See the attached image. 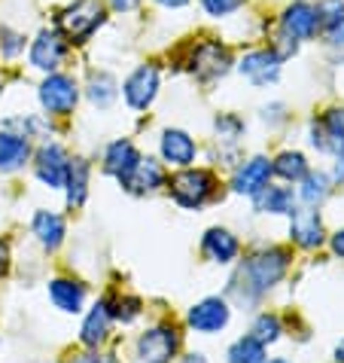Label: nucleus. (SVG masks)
<instances>
[{
	"instance_id": "obj_1",
	"label": "nucleus",
	"mask_w": 344,
	"mask_h": 363,
	"mask_svg": "<svg viewBox=\"0 0 344 363\" xmlns=\"http://www.w3.org/2000/svg\"><path fill=\"white\" fill-rule=\"evenodd\" d=\"M110 22V9L104 0H67L52 13V28L67 40L70 49H83L92 37Z\"/></svg>"
},
{
	"instance_id": "obj_2",
	"label": "nucleus",
	"mask_w": 344,
	"mask_h": 363,
	"mask_svg": "<svg viewBox=\"0 0 344 363\" xmlns=\"http://www.w3.org/2000/svg\"><path fill=\"white\" fill-rule=\"evenodd\" d=\"M180 65L186 67V74L192 79H198L201 86H210L235 70V52H231V46L222 37H214V34L192 37Z\"/></svg>"
},
{
	"instance_id": "obj_3",
	"label": "nucleus",
	"mask_w": 344,
	"mask_h": 363,
	"mask_svg": "<svg viewBox=\"0 0 344 363\" xmlns=\"http://www.w3.org/2000/svg\"><path fill=\"white\" fill-rule=\"evenodd\" d=\"M79 89L76 77L67 74V70H52V74H43V83L37 86V101L43 107V113L49 119H64L74 116V110L79 104Z\"/></svg>"
},
{
	"instance_id": "obj_4",
	"label": "nucleus",
	"mask_w": 344,
	"mask_h": 363,
	"mask_svg": "<svg viewBox=\"0 0 344 363\" xmlns=\"http://www.w3.org/2000/svg\"><path fill=\"white\" fill-rule=\"evenodd\" d=\"M165 186L171 189V196H174L177 205L183 208H201L207 205L210 199L217 196V177L214 171L207 168H180L177 174H171L165 180Z\"/></svg>"
},
{
	"instance_id": "obj_5",
	"label": "nucleus",
	"mask_w": 344,
	"mask_h": 363,
	"mask_svg": "<svg viewBox=\"0 0 344 363\" xmlns=\"http://www.w3.org/2000/svg\"><path fill=\"white\" fill-rule=\"evenodd\" d=\"M70 58V46L67 40L55 31L52 25L40 28V31L28 40V67L40 70V74H52V70H62Z\"/></svg>"
},
{
	"instance_id": "obj_6",
	"label": "nucleus",
	"mask_w": 344,
	"mask_h": 363,
	"mask_svg": "<svg viewBox=\"0 0 344 363\" xmlns=\"http://www.w3.org/2000/svg\"><path fill=\"white\" fill-rule=\"evenodd\" d=\"M159 89H161V67L156 62H144L122 79L119 92H122V101L134 113H144V110L156 104Z\"/></svg>"
},
{
	"instance_id": "obj_7",
	"label": "nucleus",
	"mask_w": 344,
	"mask_h": 363,
	"mask_svg": "<svg viewBox=\"0 0 344 363\" xmlns=\"http://www.w3.org/2000/svg\"><path fill=\"white\" fill-rule=\"evenodd\" d=\"M277 31L289 34L292 40L299 43H311V40H320V18L314 13V0H287L277 16H275V25Z\"/></svg>"
},
{
	"instance_id": "obj_8",
	"label": "nucleus",
	"mask_w": 344,
	"mask_h": 363,
	"mask_svg": "<svg viewBox=\"0 0 344 363\" xmlns=\"http://www.w3.org/2000/svg\"><path fill=\"white\" fill-rule=\"evenodd\" d=\"M235 70L247 79L250 86L268 89V86H275L277 79H280L283 58H280L268 43H265V46H250L244 55L235 58Z\"/></svg>"
},
{
	"instance_id": "obj_9",
	"label": "nucleus",
	"mask_w": 344,
	"mask_h": 363,
	"mask_svg": "<svg viewBox=\"0 0 344 363\" xmlns=\"http://www.w3.org/2000/svg\"><path fill=\"white\" fill-rule=\"evenodd\" d=\"M287 266H289V254H287V250H283V247H271V250H262V254L247 259L244 275L253 284V290L262 294V290L275 287L277 281L287 275Z\"/></svg>"
},
{
	"instance_id": "obj_10",
	"label": "nucleus",
	"mask_w": 344,
	"mask_h": 363,
	"mask_svg": "<svg viewBox=\"0 0 344 363\" xmlns=\"http://www.w3.org/2000/svg\"><path fill=\"white\" fill-rule=\"evenodd\" d=\"M308 138H311L314 150H320V153H336L344 144V107H326L320 116H314Z\"/></svg>"
},
{
	"instance_id": "obj_11",
	"label": "nucleus",
	"mask_w": 344,
	"mask_h": 363,
	"mask_svg": "<svg viewBox=\"0 0 344 363\" xmlns=\"http://www.w3.org/2000/svg\"><path fill=\"white\" fill-rule=\"evenodd\" d=\"M31 159H34V174L43 180L49 189H62L64 186L70 156H67V150L58 144V140H46L43 147H37V153Z\"/></svg>"
},
{
	"instance_id": "obj_12",
	"label": "nucleus",
	"mask_w": 344,
	"mask_h": 363,
	"mask_svg": "<svg viewBox=\"0 0 344 363\" xmlns=\"http://www.w3.org/2000/svg\"><path fill=\"white\" fill-rule=\"evenodd\" d=\"M159 153H161V162L165 165L189 168L198 156V144L189 132H183V128H165L159 138Z\"/></svg>"
},
{
	"instance_id": "obj_13",
	"label": "nucleus",
	"mask_w": 344,
	"mask_h": 363,
	"mask_svg": "<svg viewBox=\"0 0 344 363\" xmlns=\"http://www.w3.org/2000/svg\"><path fill=\"white\" fill-rule=\"evenodd\" d=\"M180 348V336L174 327H156L140 336L137 342V354L144 363H171Z\"/></svg>"
},
{
	"instance_id": "obj_14",
	"label": "nucleus",
	"mask_w": 344,
	"mask_h": 363,
	"mask_svg": "<svg viewBox=\"0 0 344 363\" xmlns=\"http://www.w3.org/2000/svg\"><path fill=\"white\" fill-rule=\"evenodd\" d=\"M34 156L31 138L22 132H9V128H0V174H13V171L25 168Z\"/></svg>"
},
{
	"instance_id": "obj_15",
	"label": "nucleus",
	"mask_w": 344,
	"mask_h": 363,
	"mask_svg": "<svg viewBox=\"0 0 344 363\" xmlns=\"http://www.w3.org/2000/svg\"><path fill=\"white\" fill-rule=\"evenodd\" d=\"M271 174H275V171H271V159L253 156V159H247V162L235 171V177H231V189L241 193V196H256L259 189L268 186Z\"/></svg>"
},
{
	"instance_id": "obj_16",
	"label": "nucleus",
	"mask_w": 344,
	"mask_h": 363,
	"mask_svg": "<svg viewBox=\"0 0 344 363\" xmlns=\"http://www.w3.org/2000/svg\"><path fill=\"white\" fill-rule=\"evenodd\" d=\"M165 165L156 162V159H144L140 156V162L134 165V171L122 180V186L128 189V193H134V196H149V193H156L159 186H165Z\"/></svg>"
},
{
	"instance_id": "obj_17",
	"label": "nucleus",
	"mask_w": 344,
	"mask_h": 363,
	"mask_svg": "<svg viewBox=\"0 0 344 363\" xmlns=\"http://www.w3.org/2000/svg\"><path fill=\"white\" fill-rule=\"evenodd\" d=\"M292 223H289V235L299 247H320L323 245V223L317 208H292Z\"/></svg>"
},
{
	"instance_id": "obj_18",
	"label": "nucleus",
	"mask_w": 344,
	"mask_h": 363,
	"mask_svg": "<svg viewBox=\"0 0 344 363\" xmlns=\"http://www.w3.org/2000/svg\"><path fill=\"white\" fill-rule=\"evenodd\" d=\"M137 162H140V153H137V147L131 144L128 138H119L104 150V171L110 177H116L119 184H122L131 171H134Z\"/></svg>"
},
{
	"instance_id": "obj_19",
	"label": "nucleus",
	"mask_w": 344,
	"mask_h": 363,
	"mask_svg": "<svg viewBox=\"0 0 344 363\" xmlns=\"http://www.w3.org/2000/svg\"><path fill=\"white\" fill-rule=\"evenodd\" d=\"M189 324L198 333H217L229 324V306L222 299H201L198 306H192L189 311Z\"/></svg>"
},
{
	"instance_id": "obj_20",
	"label": "nucleus",
	"mask_w": 344,
	"mask_h": 363,
	"mask_svg": "<svg viewBox=\"0 0 344 363\" xmlns=\"http://www.w3.org/2000/svg\"><path fill=\"white\" fill-rule=\"evenodd\" d=\"M86 98H88V104L98 107V110H110L116 104V98H119V79L110 74V70H92L86 79Z\"/></svg>"
},
{
	"instance_id": "obj_21",
	"label": "nucleus",
	"mask_w": 344,
	"mask_h": 363,
	"mask_svg": "<svg viewBox=\"0 0 344 363\" xmlns=\"http://www.w3.org/2000/svg\"><path fill=\"white\" fill-rule=\"evenodd\" d=\"M49 294H52V302L67 315H76L86 302V287L76 284V281H67V278H55L49 284Z\"/></svg>"
},
{
	"instance_id": "obj_22",
	"label": "nucleus",
	"mask_w": 344,
	"mask_h": 363,
	"mask_svg": "<svg viewBox=\"0 0 344 363\" xmlns=\"http://www.w3.org/2000/svg\"><path fill=\"white\" fill-rule=\"evenodd\" d=\"M253 201H256V211H265V214H289L296 208V196H292L289 186H271V184L259 189Z\"/></svg>"
},
{
	"instance_id": "obj_23",
	"label": "nucleus",
	"mask_w": 344,
	"mask_h": 363,
	"mask_svg": "<svg viewBox=\"0 0 344 363\" xmlns=\"http://www.w3.org/2000/svg\"><path fill=\"white\" fill-rule=\"evenodd\" d=\"M88 162L86 159H70L67 165V177H64V186H67V205L70 208H79L88 196Z\"/></svg>"
},
{
	"instance_id": "obj_24",
	"label": "nucleus",
	"mask_w": 344,
	"mask_h": 363,
	"mask_svg": "<svg viewBox=\"0 0 344 363\" xmlns=\"http://www.w3.org/2000/svg\"><path fill=\"white\" fill-rule=\"evenodd\" d=\"M271 171H275L280 180H287V184H299L311 168H308V159L302 156L299 150H283V153L271 159Z\"/></svg>"
},
{
	"instance_id": "obj_25",
	"label": "nucleus",
	"mask_w": 344,
	"mask_h": 363,
	"mask_svg": "<svg viewBox=\"0 0 344 363\" xmlns=\"http://www.w3.org/2000/svg\"><path fill=\"white\" fill-rule=\"evenodd\" d=\"M205 254L214 263H231L238 257V238L226 229H210L205 235Z\"/></svg>"
},
{
	"instance_id": "obj_26",
	"label": "nucleus",
	"mask_w": 344,
	"mask_h": 363,
	"mask_svg": "<svg viewBox=\"0 0 344 363\" xmlns=\"http://www.w3.org/2000/svg\"><path fill=\"white\" fill-rule=\"evenodd\" d=\"M34 235L40 238V245H43L46 250H55L64 241V220L58 214H49V211H37Z\"/></svg>"
},
{
	"instance_id": "obj_27",
	"label": "nucleus",
	"mask_w": 344,
	"mask_h": 363,
	"mask_svg": "<svg viewBox=\"0 0 344 363\" xmlns=\"http://www.w3.org/2000/svg\"><path fill=\"white\" fill-rule=\"evenodd\" d=\"M110 308H107V302H98V306L92 308V315L86 318V324H83V345L88 348H98L101 342L107 339V333H110Z\"/></svg>"
},
{
	"instance_id": "obj_28",
	"label": "nucleus",
	"mask_w": 344,
	"mask_h": 363,
	"mask_svg": "<svg viewBox=\"0 0 344 363\" xmlns=\"http://www.w3.org/2000/svg\"><path fill=\"white\" fill-rule=\"evenodd\" d=\"M302 184V189H299V196H302V201H305L308 208H320L323 201H326V196H329V177L323 174V171H308L305 177L299 180Z\"/></svg>"
},
{
	"instance_id": "obj_29",
	"label": "nucleus",
	"mask_w": 344,
	"mask_h": 363,
	"mask_svg": "<svg viewBox=\"0 0 344 363\" xmlns=\"http://www.w3.org/2000/svg\"><path fill=\"white\" fill-rule=\"evenodd\" d=\"M28 49V34L18 31L13 25H0V58L4 62H16Z\"/></svg>"
},
{
	"instance_id": "obj_30",
	"label": "nucleus",
	"mask_w": 344,
	"mask_h": 363,
	"mask_svg": "<svg viewBox=\"0 0 344 363\" xmlns=\"http://www.w3.org/2000/svg\"><path fill=\"white\" fill-rule=\"evenodd\" d=\"M229 363H265V348H262V342H256L253 336H244L231 345Z\"/></svg>"
},
{
	"instance_id": "obj_31",
	"label": "nucleus",
	"mask_w": 344,
	"mask_h": 363,
	"mask_svg": "<svg viewBox=\"0 0 344 363\" xmlns=\"http://www.w3.org/2000/svg\"><path fill=\"white\" fill-rule=\"evenodd\" d=\"M198 9L214 22H226V18L238 16L241 9L247 6V0H195Z\"/></svg>"
},
{
	"instance_id": "obj_32",
	"label": "nucleus",
	"mask_w": 344,
	"mask_h": 363,
	"mask_svg": "<svg viewBox=\"0 0 344 363\" xmlns=\"http://www.w3.org/2000/svg\"><path fill=\"white\" fill-rule=\"evenodd\" d=\"M244 119L235 116V113H217L214 119V132L219 144H238V138L244 135Z\"/></svg>"
},
{
	"instance_id": "obj_33",
	"label": "nucleus",
	"mask_w": 344,
	"mask_h": 363,
	"mask_svg": "<svg viewBox=\"0 0 344 363\" xmlns=\"http://www.w3.org/2000/svg\"><path fill=\"white\" fill-rule=\"evenodd\" d=\"M314 13L320 18V31H329L344 18V0H314Z\"/></svg>"
},
{
	"instance_id": "obj_34",
	"label": "nucleus",
	"mask_w": 344,
	"mask_h": 363,
	"mask_svg": "<svg viewBox=\"0 0 344 363\" xmlns=\"http://www.w3.org/2000/svg\"><path fill=\"white\" fill-rule=\"evenodd\" d=\"M107 308H110V318L122 320V324H131V320L140 315V302L131 299V296H119L113 302H107Z\"/></svg>"
},
{
	"instance_id": "obj_35",
	"label": "nucleus",
	"mask_w": 344,
	"mask_h": 363,
	"mask_svg": "<svg viewBox=\"0 0 344 363\" xmlns=\"http://www.w3.org/2000/svg\"><path fill=\"white\" fill-rule=\"evenodd\" d=\"M277 336H280V320L275 315H262L256 324H253V339L262 342V345H265V342H275Z\"/></svg>"
},
{
	"instance_id": "obj_36",
	"label": "nucleus",
	"mask_w": 344,
	"mask_h": 363,
	"mask_svg": "<svg viewBox=\"0 0 344 363\" xmlns=\"http://www.w3.org/2000/svg\"><path fill=\"white\" fill-rule=\"evenodd\" d=\"M104 4L110 9V16H131L144 6V0H104Z\"/></svg>"
},
{
	"instance_id": "obj_37",
	"label": "nucleus",
	"mask_w": 344,
	"mask_h": 363,
	"mask_svg": "<svg viewBox=\"0 0 344 363\" xmlns=\"http://www.w3.org/2000/svg\"><path fill=\"white\" fill-rule=\"evenodd\" d=\"M320 37L326 40V46H329V49H338V52H344V18H341L338 25H332L329 31H323Z\"/></svg>"
},
{
	"instance_id": "obj_38",
	"label": "nucleus",
	"mask_w": 344,
	"mask_h": 363,
	"mask_svg": "<svg viewBox=\"0 0 344 363\" xmlns=\"http://www.w3.org/2000/svg\"><path fill=\"white\" fill-rule=\"evenodd\" d=\"M67 363H119L113 354H98V351H86V354H74Z\"/></svg>"
},
{
	"instance_id": "obj_39",
	"label": "nucleus",
	"mask_w": 344,
	"mask_h": 363,
	"mask_svg": "<svg viewBox=\"0 0 344 363\" xmlns=\"http://www.w3.org/2000/svg\"><path fill=\"white\" fill-rule=\"evenodd\" d=\"M149 4H156L159 9H168V13H180V9L195 4V0H149Z\"/></svg>"
},
{
	"instance_id": "obj_40",
	"label": "nucleus",
	"mask_w": 344,
	"mask_h": 363,
	"mask_svg": "<svg viewBox=\"0 0 344 363\" xmlns=\"http://www.w3.org/2000/svg\"><path fill=\"white\" fill-rule=\"evenodd\" d=\"M6 269H9V247L0 241V278L6 275Z\"/></svg>"
},
{
	"instance_id": "obj_41",
	"label": "nucleus",
	"mask_w": 344,
	"mask_h": 363,
	"mask_svg": "<svg viewBox=\"0 0 344 363\" xmlns=\"http://www.w3.org/2000/svg\"><path fill=\"white\" fill-rule=\"evenodd\" d=\"M332 250H336L338 257H344V229H338L336 235H332Z\"/></svg>"
},
{
	"instance_id": "obj_42",
	"label": "nucleus",
	"mask_w": 344,
	"mask_h": 363,
	"mask_svg": "<svg viewBox=\"0 0 344 363\" xmlns=\"http://www.w3.org/2000/svg\"><path fill=\"white\" fill-rule=\"evenodd\" d=\"M336 159H338V162H336V174L344 177V144L336 150Z\"/></svg>"
},
{
	"instance_id": "obj_43",
	"label": "nucleus",
	"mask_w": 344,
	"mask_h": 363,
	"mask_svg": "<svg viewBox=\"0 0 344 363\" xmlns=\"http://www.w3.org/2000/svg\"><path fill=\"white\" fill-rule=\"evenodd\" d=\"M336 357H338V363H344V342H341V345L336 348Z\"/></svg>"
},
{
	"instance_id": "obj_44",
	"label": "nucleus",
	"mask_w": 344,
	"mask_h": 363,
	"mask_svg": "<svg viewBox=\"0 0 344 363\" xmlns=\"http://www.w3.org/2000/svg\"><path fill=\"white\" fill-rule=\"evenodd\" d=\"M271 363H287V360H271Z\"/></svg>"
}]
</instances>
